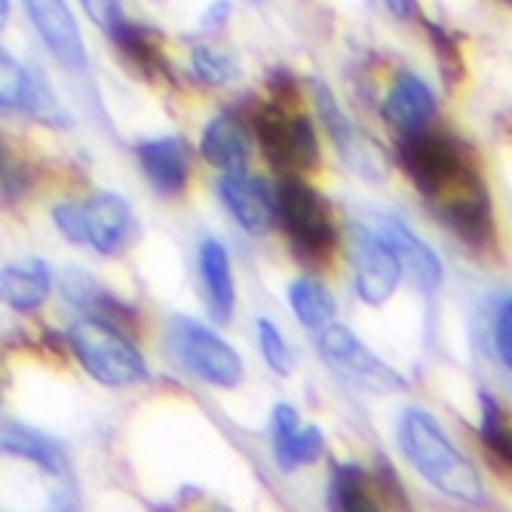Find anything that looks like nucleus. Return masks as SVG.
I'll return each mask as SVG.
<instances>
[{
    "label": "nucleus",
    "instance_id": "39448f33",
    "mask_svg": "<svg viewBox=\"0 0 512 512\" xmlns=\"http://www.w3.org/2000/svg\"><path fill=\"white\" fill-rule=\"evenodd\" d=\"M166 347L181 368H188L194 378H200L212 387L234 390L243 384L246 365H243L240 353L215 329H209V325H203L191 316H175L169 322Z\"/></svg>",
    "mask_w": 512,
    "mask_h": 512
},
{
    "label": "nucleus",
    "instance_id": "cd10ccee",
    "mask_svg": "<svg viewBox=\"0 0 512 512\" xmlns=\"http://www.w3.org/2000/svg\"><path fill=\"white\" fill-rule=\"evenodd\" d=\"M258 347H261V356H264V362H267V368L273 371V375H279V378L292 375V368H295L292 347L283 338V332H279L267 316L258 319Z\"/></svg>",
    "mask_w": 512,
    "mask_h": 512
},
{
    "label": "nucleus",
    "instance_id": "393cba45",
    "mask_svg": "<svg viewBox=\"0 0 512 512\" xmlns=\"http://www.w3.org/2000/svg\"><path fill=\"white\" fill-rule=\"evenodd\" d=\"M289 304H292L295 319L310 332H322L325 325L335 322V316H338L335 295L313 276H298L295 279V283L289 286Z\"/></svg>",
    "mask_w": 512,
    "mask_h": 512
},
{
    "label": "nucleus",
    "instance_id": "a211bd4d",
    "mask_svg": "<svg viewBox=\"0 0 512 512\" xmlns=\"http://www.w3.org/2000/svg\"><path fill=\"white\" fill-rule=\"evenodd\" d=\"M53 292V270L43 258H19L0 267V304L16 313H34Z\"/></svg>",
    "mask_w": 512,
    "mask_h": 512
},
{
    "label": "nucleus",
    "instance_id": "4c0bfd02",
    "mask_svg": "<svg viewBox=\"0 0 512 512\" xmlns=\"http://www.w3.org/2000/svg\"><path fill=\"white\" fill-rule=\"evenodd\" d=\"M7 19H10V4L7 0H0V31L7 28Z\"/></svg>",
    "mask_w": 512,
    "mask_h": 512
},
{
    "label": "nucleus",
    "instance_id": "9d476101",
    "mask_svg": "<svg viewBox=\"0 0 512 512\" xmlns=\"http://www.w3.org/2000/svg\"><path fill=\"white\" fill-rule=\"evenodd\" d=\"M439 218L454 230V234L473 246V249H488L494 243V215H491V200L479 178V172H467L460 181H454L448 191H442L433 200Z\"/></svg>",
    "mask_w": 512,
    "mask_h": 512
},
{
    "label": "nucleus",
    "instance_id": "72a5a7b5",
    "mask_svg": "<svg viewBox=\"0 0 512 512\" xmlns=\"http://www.w3.org/2000/svg\"><path fill=\"white\" fill-rule=\"evenodd\" d=\"M53 224L59 227V234L68 243L86 246V227H83V206L80 203H56L53 206Z\"/></svg>",
    "mask_w": 512,
    "mask_h": 512
},
{
    "label": "nucleus",
    "instance_id": "20e7f679",
    "mask_svg": "<svg viewBox=\"0 0 512 512\" xmlns=\"http://www.w3.org/2000/svg\"><path fill=\"white\" fill-rule=\"evenodd\" d=\"M252 129L276 172L304 175L319 166V135L313 120L283 102L252 105Z\"/></svg>",
    "mask_w": 512,
    "mask_h": 512
},
{
    "label": "nucleus",
    "instance_id": "dca6fc26",
    "mask_svg": "<svg viewBox=\"0 0 512 512\" xmlns=\"http://www.w3.org/2000/svg\"><path fill=\"white\" fill-rule=\"evenodd\" d=\"M83 206V227H86V246H92L99 255H120L132 240V212L129 203L120 194L99 191Z\"/></svg>",
    "mask_w": 512,
    "mask_h": 512
},
{
    "label": "nucleus",
    "instance_id": "c85d7f7f",
    "mask_svg": "<svg viewBox=\"0 0 512 512\" xmlns=\"http://www.w3.org/2000/svg\"><path fill=\"white\" fill-rule=\"evenodd\" d=\"M424 31H427V37H430V43H433V53H436L439 71H442V80H445L448 86H457L460 77H463V56H460V50H457L454 37H451L445 28H439L436 22H430V19H424Z\"/></svg>",
    "mask_w": 512,
    "mask_h": 512
},
{
    "label": "nucleus",
    "instance_id": "0eeeda50",
    "mask_svg": "<svg viewBox=\"0 0 512 512\" xmlns=\"http://www.w3.org/2000/svg\"><path fill=\"white\" fill-rule=\"evenodd\" d=\"M316 347L325 359V365L335 368L338 375L368 393H402L408 390V381L399 375L393 365L371 353L347 325L329 322L322 332H316Z\"/></svg>",
    "mask_w": 512,
    "mask_h": 512
},
{
    "label": "nucleus",
    "instance_id": "c9c22d12",
    "mask_svg": "<svg viewBox=\"0 0 512 512\" xmlns=\"http://www.w3.org/2000/svg\"><path fill=\"white\" fill-rule=\"evenodd\" d=\"M387 10L393 13V19L399 22H411L421 16V7H417V0H384Z\"/></svg>",
    "mask_w": 512,
    "mask_h": 512
},
{
    "label": "nucleus",
    "instance_id": "bb28decb",
    "mask_svg": "<svg viewBox=\"0 0 512 512\" xmlns=\"http://www.w3.org/2000/svg\"><path fill=\"white\" fill-rule=\"evenodd\" d=\"M482 399V421H479V436L485 442V448L500 457L503 463H509V433H506V414L500 408V402L491 393H479Z\"/></svg>",
    "mask_w": 512,
    "mask_h": 512
},
{
    "label": "nucleus",
    "instance_id": "5701e85b",
    "mask_svg": "<svg viewBox=\"0 0 512 512\" xmlns=\"http://www.w3.org/2000/svg\"><path fill=\"white\" fill-rule=\"evenodd\" d=\"M59 286H62V295L71 304H77L86 316H99V319H108L114 325H120L126 319H135V310L129 304L117 301L108 289H102L96 283V276H89L86 270L68 267L59 276Z\"/></svg>",
    "mask_w": 512,
    "mask_h": 512
},
{
    "label": "nucleus",
    "instance_id": "e433bc0d",
    "mask_svg": "<svg viewBox=\"0 0 512 512\" xmlns=\"http://www.w3.org/2000/svg\"><path fill=\"white\" fill-rule=\"evenodd\" d=\"M230 19V0H215V4L206 10V16H203V25L212 31V28H221L224 22Z\"/></svg>",
    "mask_w": 512,
    "mask_h": 512
},
{
    "label": "nucleus",
    "instance_id": "b1692460",
    "mask_svg": "<svg viewBox=\"0 0 512 512\" xmlns=\"http://www.w3.org/2000/svg\"><path fill=\"white\" fill-rule=\"evenodd\" d=\"M325 503H329L332 509H341V512H371V509H378L375 476L365 473L362 467H356V463H335Z\"/></svg>",
    "mask_w": 512,
    "mask_h": 512
},
{
    "label": "nucleus",
    "instance_id": "412c9836",
    "mask_svg": "<svg viewBox=\"0 0 512 512\" xmlns=\"http://www.w3.org/2000/svg\"><path fill=\"white\" fill-rule=\"evenodd\" d=\"M197 261H200V279H203V292L209 301V313L218 325H227L234 319V307H237V286H234V270H230V255L215 237H206L200 243Z\"/></svg>",
    "mask_w": 512,
    "mask_h": 512
},
{
    "label": "nucleus",
    "instance_id": "2eb2a0df",
    "mask_svg": "<svg viewBox=\"0 0 512 512\" xmlns=\"http://www.w3.org/2000/svg\"><path fill=\"white\" fill-rule=\"evenodd\" d=\"M218 197L227 212L237 218V224L252 237H264L273 230V191L261 178L243 172H221L218 178Z\"/></svg>",
    "mask_w": 512,
    "mask_h": 512
},
{
    "label": "nucleus",
    "instance_id": "58836bf2",
    "mask_svg": "<svg viewBox=\"0 0 512 512\" xmlns=\"http://www.w3.org/2000/svg\"><path fill=\"white\" fill-rule=\"evenodd\" d=\"M4 387H7V375L0 371V396H4Z\"/></svg>",
    "mask_w": 512,
    "mask_h": 512
},
{
    "label": "nucleus",
    "instance_id": "ddd939ff",
    "mask_svg": "<svg viewBox=\"0 0 512 512\" xmlns=\"http://www.w3.org/2000/svg\"><path fill=\"white\" fill-rule=\"evenodd\" d=\"M138 166L160 197H178L188 188L191 178V145L184 135H160L145 138L135 145Z\"/></svg>",
    "mask_w": 512,
    "mask_h": 512
},
{
    "label": "nucleus",
    "instance_id": "423d86ee",
    "mask_svg": "<svg viewBox=\"0 0 512 512\" xmlns=\"http://www.w3.org/2000/svg\"><path fill=\"white\" fill-rule=\"evenodd\" d=\"M399 166L414 181V188L424 194V200H436L442 191H448L454 181H460L467 172H473L470 154L448 132H436L430 126L402 135L399 142Z\"/></svg>",
    "mask_w": 512,
    "mask_h": 512
},
{
    "label": "nucleus",
    "instance_id": "6ab92c4d",
    "mask_svg": "<svg viewBox=\"0 0 512 512\" xmlns=\"http://www.w3.org/2000/svg\"><path fill=\"white\" fill-rule=\"evenodd\" d=\"M381 117L399 135H408V132H417V129L430 126V120L436 117L433 89L417 74L402 71L396 77V83L390 86L384 105H381Z\"/></svg>",
    "mask_w": 512,
    "mask_h": 512
},
{
    "label": "nucleus",
    "instance_id": "f257e3e1",
    "mask_svg": "<svg viewBox=\"0 0 512 512\" xmlns=\"http://www.w3.org/2000/svg\"><path fill=\"white\" fill-rule=\"evenodd\" d=\"M399 445L411 467L436 491L460 503H482L485 488L473 463L457 451L439 421L424 408H405L399 417Z\"/></svg>",
    "mask_w": 512,
    "mask_h": 512
},
{
    "label": "nucleus",
    "instance_id": "c756f323",
    "mask_svg": "<svg viewBox=\"0 0 512 512\" xmlns=\"http://www.w3.org/2000/svg\"><path fill=\"white\" fill-rule=\"evenodd\" d=\"M191 71L203 86H221V83H227L230 77H234L237 65L230 56L215 53L212 46L200 43V46H194V53H191Z\"/></svg>",
    "mask_w": 512,
    "mask_h": 512
},
{
    "label": "nucleus",
    "instance_id": "4be33fe9",
    "mask_svg": "<svg viewBox=\"0 0 512 512\" xmlns=\"http://www.w3.org/2000/svg\"><path fill=\"white\" fill-rule=\"evenodd\" d=\"M111 37V43L117 46V50L123 53V59H129L138 71L148 74L151 80H172V71H169V62L160 50V37L154 28H145L138 22H129L126 16L105 34Z\"/></svg>",
    "mask_w": 512,
    "mask_h": 512
},
{
    "label": "nucleus",
    "instance_id": "1a4fd4ad",
    "mask_svg": "<svg viewBox=\"0 0 512 512\" xmlns=\"http://www.w3.org/2000/svg\"><path fill=\"white\" fill-rule=\"evenodd\" d=\"M313 99H316L319 117H322L325 129H329L332 142H335L338 154L344 157V163L368 181H384L387 169H390L384 148L344 114V108L335 99V92L322 80H313Z\"/></svg>",
    "mask_w": 512,
    "mask_h": 512
},
{
    "label": "nucleus",
    "instance_id": "f3484780",
    "mask_svg": "<svg viewBox=\"0 0 512 512\" xmlns=\"http://www.w3.org/2000/svg\"><path fill=\"white\" fill-rule=\"evenodd\" d=\"M0 457H19L31 467L43 470L56 485L71 482V463L62 445L25 424H0Z\"/></svg>",
    "mask_w": 512,
    "mask_h": 512
},
{
    "label": "nucleus",
    "instance_id": "aec40b11",
    "mask_svg": "<svg viewBox=\"0 0 512 512\" xmlns=\"http://www.w3.org/2000/svg\"><path fill=\"white\" fill-rule=\"evenodd\" d=\"M200 154L218 172H243L252 157V142L243 117L237 111H221L218 117H212L203 129Z\"/></svg>",
    "mask_w": 512,
    "mask_h": 512
},
{
    "label": "nucleus",
    "instance_id": "6e6552de",
    "mask_svg": "<svg viewBox=\"0 0 512 512\" xmlns=\"http://www.w3.org/2000/svg\"><path fill=\"white\" fill-rule=\"evenodd\" d=\"M350 261L359 301H365L368 307L387 304L402 283V267L384 237L375 234L365 221H356L350 227Z\"/></svg>",
    "mask_w": 512,
    "mask_h": 512
},
{
    "label": "nucleus",
    "instance_id": "473e14b6",
    "mask_svg": "<svg viewBox=\"0 0 512 512\" xmlns=\"http://www.w3.org/2000/svg\"><path fill=\"white\" fill-rule=\"evenodd\" d=\"M28 188H31V178H28L25 166L16 160L13 148L4 142V135H0V197L13 203V200H19Z\"/></svg>",
    "mask_w": 512,
    "mask_h": 512
},
{
    "label": "nucleus",
    "instance_id": "f03ea898",
    "mask_svg": "<svg viewBox=\"0 0 512 512\" xmlns=\"http://www.w3.org/2000/svg\"><path fill=\"white\" fill-rule=\"evenodd\" d=\"M273 221L286 230L292 249L307 261L332 258L338 227L332 206L301 175H283L273 191Z\"/></svg>",
    "mask_w": 512,
    "mask_h": 512
},
{
    "label": "nucleus",
    "instance_id": "2f4dec72",
    "mask_svg": "<svg viewBox=\"0 0 512 512\" xmlns=\"http://www.w3.org/2000/svg\"><path fill=\"white\" fill-rule=\"evenodd\" d=\"M512 307H509V295L497 298L491 307V350L497 356V362L509 371L512 362Z\"/></svg>",
    "mask_w": 512,
    "mask_h": 512
},
{
    "label": "nucleus",
    "instance_id": "4468645a",
    "mask_svg": "<svg viewBox=\"0 0 512 512\" xmlns=\"http://www.w3.org/2000/svg\"><path fill=\"white\" fill-rule=\"evenodd\" d=\"M270 439H273V457L286 473L298 467L322 460L325 454V436L313 424H301V414L289 402H276L270 414Z\"/></svg>",
    "mask_w": 512,
    "mask_h": 512
},
{
    "label": "nucleus",
    "instance_id": "7c9ffc66",
    "mask_svg": "<svg viewBox=\"0 0 512 512\" xmlns=\"http://www.w3.org/2000/svg\"><path fill=\"white\" fill-rule=\"evenodd\" d=\"M28 65H19L7 50H0V114L22 108Z\"/></svg>",
    "mask_w": 512,
    "mask_h": 512
},
{
    "label": "nucleus",
    "instance_id": "a878e982",
    "mask_svg": "<svg viewBox=\"0 0 512 512\" xmlns=\"http://www.w3.org/2000/svg\"><path fill=\"white\" fill-rule=\"evenodd\" d=\"M22 114H28L31 120L53 126V129H65L71 126V114L65 111V105L59 102V96L53 92V83L46 80V74L40 68L28 65L25 74V92H22Z\"/></svg>",
    "mask_w": 512,
    "mask_h": 512
},
{
    "label": "nucleus",
    "instance_id": "f704fd0d",
    "mask_svg": "<svg viewBox=\"0 0 512 512\" xmlns=\"http://www.w3.org/2000/svg\"><path fill=\"white\" fill-rule=\"evenodd\" d=\"M80 4H83V13L89 16V22L96 25L102 34H108L123 19L120 0H80Z\"/></svg>",
    "mask_w": 512,
    "mask_h": 512
},
{
    "label": "nucleus",
    "instance_id": "f8f14e48",
    "mask_svg": "<svg viewBox=\"0 0 512 512\" xmlns=\"http://www.w3.org/2000/svg\"><path fill=\"white\" fill-rule=\"evenodd\" d=\"M28 19L34 22L40 40L46 43L62 68L83 71L86 68V43L80 37L77 19L68 10V0H22Z\"/></svg>",
    "mask_w": 512,
    "mask_h": 512
},
{
    "label": "nucleus",
    "instance_id": "9b49d317",
    "mask_svg": "<svg viewBox=\"0 0 512 512\" xmlns=\"http://www.w3.org/2000/svg\"><path fill=\"white\" fill-rule=\"evenodd\" d=\"M359 221H365L375 234L384 237V243L393 249L402 273L411 279V283L421 289V292H436L442 286V276H445V267L439 261V255L414 234V230L396 218V215H387V212H365Z\"/></svg>",
    "mask_w": 512,
    "mask_h": 512
},
{
    "label": "nucleus",
    "instance_id": "7ed1b4c3",
    "mask_svg": "<svg viewBox=\"0 0 512 512\" xmlns=\"http://www.w3.org/2000/svg\"><path fill=\"white\" fill-rule=\"evenodd\" d=\"M68 341L80 365L105 387H126L148 378L145 356L138 353V347L120 325L108 319L99 316L77 319L68 332Z\"/></svg>",
    "mask_w": 512,
    "mask_h": 512
}]
</instances>
